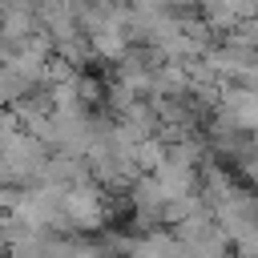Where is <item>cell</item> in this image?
Here are the masks:
<instances>
[{
	"label": "cell",
	"instance_id": "3",
	"mask_svg": "<svg viewBox=\"0 0 258 258\" xmlns=\"http://www.w3.org/2000/svg\"><path fill=\"white\" fill-rule=\"evenodd\" d=\"M40 181H52V185H60V189L81 185V181H89V161L77 157V153H48Z\"/></svg>",
	"mask_w": 258,
	"mask_h": 258
},
{
	"label": "cell",
	"instance_id": "2",
	"mask_svg": "<svg viewBox=\"0 0 258 258\" xmlns=\"http://www.w3.org/2000/svg\"><path fill=\"white\" fill-rule=\"evenodd\" d=\"M85 36H89V52L101 56V60H121V56L129 52V36H125V28H121L117 20H101V24H93Z\"/></svg>",
	"mask_w": 258,
	"mask_h": 258
},
{
	"label": "cell",
	"instance_id": "1",
	"mask_svg": "<svg viewBox=\"0 0 258 258\" xmlns=\"http://www.w3.org/2000/svg\"><path fill=\"white\" fill-rule=\"evenodd\" d=\"M214 113H222V117H226L230 125H238L242 133H254V125H258V93H254V85L218 81Z\"/></svg>",
	"mask_w": 258,
	"mask_h": 258
},
{
	"label": "cell",
	"instance_id": "4",
	"mask_svg": "<svg viewBox=\"0 0 258 258\" xmlns=\"http://www.w3.org/2000/svg\"><path fill=\"white\" fill-rule=\"evenodd\" d=\"M153 181L165 189V198H181L198 189V169L194 165H177V161H161L153 169Z\"/></svg>",
	"mask_w": 258,
	"mask_h": 258
},
{
	"label": "cell",
	"instance_id": "5",
	"mask_svg": "<svg viewBox=\"0 0 258 258\" xmlns=\"http://www.w3.org/2000/svg\"><path fill=\"white\" fill-rule=\"evenodd\" d=\"M24 89H32V85H28V81H24L16 69L0 64V109H8V105H12V101L24 93Z\"/></svg>",
	"mask_w": 258,
	"mask_h": 258
}]
</instances>
